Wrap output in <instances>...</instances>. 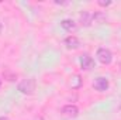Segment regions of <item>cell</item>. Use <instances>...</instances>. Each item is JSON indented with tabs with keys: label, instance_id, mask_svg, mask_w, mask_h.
Listing matches in <instances>:
<instances>
[{
	"label": "cell",
	"instance_id": "3",
	"mask_svg": "<svg viewBox=\"0 0 121 120\" xmlns=\"http://www.w3.org/2000/svg\"><path fill=\"white\" fill-rule=\"evenodd\" d=\"M62 113H63V116L72 119V117H76L79 115V109L75 105H66V106L62 107Z\"/></svg>",
	"mask_w": 121,
	"mask_h": 120
},
{
	"label": "cell",
	"instance_id": "11",
	"mask_svg": "<svg viewBox=\"0 0 121 120\" xmlns=\"http://www.w3.org/2000/svg\"><path fill=\"white\" fill-rule=\"evenodd\" d=\"M0 120H10L9 117H0Z\"/></svg>",
	"mask_w": 121,
	"mask_h": 120
},
{
	"label": "cell",
	"instance_id": "7",
	"mask_svg": "<svg viewBox=\"0 0 121 120\" xmlns=\"http://www.w3.org/2000/svg\"><path fill=\"white\" fill-rule=\"evenodd\" d=\"M60 27H62L63 30H66V31H72V30H75L76 24H75V21H73V20L65 18V20H62V21H60Z\"/></svg>",
	"mask_w": 121,
	"mask_h": 120
},
{
	"label": "cell",
	"instance_id": "10",
	"mask_svg": "<svg viewBox=\"0 0 121 120\" xmlns=\"http://www.w3.org/2000/svg\"><path fill=\"white\" fill-rule=\"evenodd\" d=\"M99 4H100V6H108V4H111V3H110V1H106V3H104V1H99Z\"/></svg>",
	"mask_w": 121,
	"mask_h": 120
},
{
	"label": "cell",
	"instance_id": "2",
	"mask_svg": "<svg viewBox=\"0 0 121 120\" xmlns=\"http://www.w3.org/2000/svg\"><path fill=\"white\" fill-rule=\"evenodd\" d=\"M35 89V82L34 79H24L23 82L18 83V90L21 93H26V95H31Z\"/></svg>",
	"mask_w": 121,
	"mask_h": 120
},
{
	"label": "cell",
	"instance_id": "1",
	"mask_svg": "<svg viewBox=\"0 0 121 120\" xmlns=\"http://www.w3.org/2000/svg\"><path fill=\"white\" fill-rule=\"evenodd\" d=\"M96 57H97V60L100 61L101 64H104V65H108V64L113 61V54H111V51H110L108 48H104V47H101V48L97 50Z\"/></svg>",
	"mask_w": 121,
	"mask_h": 120
},
{
	"label": "cell",
	"instance_id": "8",
	"mask_svg": "<svg viewBox=\"0 0 121 120\" xmlns=\"http://www.w3.org/2000/svg\"><path fill=\"white\" fill-rule=\"evenodd\" d=\"M80 21L83 26H90V23H93V14L89 11H85L82 16H80Z\"/></svg>",
	"mask_w": 121,
	"mask_h": 120
},
{
	"label": "cell",
	"instance_id": "6",
	"mask_svg": "<svg viewBox=\"0 0 121 120\" xmlns=\"http://www.w3.org/2000/svg\"><path fill=\"white\" fill-rule=\"evenodd\" d=\"M65 45H66L69 50H76V48L80 45V42H79V40H78L75 35H69V37L65 38Z\"/></svg>",
	"mask_w": 121,
	"mask_h": 120
},
{
	"label": "cell",
	"instance_id": "4",
	"mask_svg": "<svg viewBox=\"0 0 121 120\" xmlns=\"http://www.w3.org/2000/svg\"><path fill=\"white\" fill-rule=\"evenodd\" d=\"M93 64H94V61L91 58L89 54H83L82 57H80V66H82V69L83 71H89L93 68Z\"/></svg>",
	"mask_w": 121,
	"mask_h": 120
},
{
	"label": "cell",
	"instance_id": "9",
	"mask_svg": "<svg viewBox=\"0 0 121 120\" xmlns=\"http://www.w3.org/2000/svg\"><path fill=\"white\" fill-rule=\"evenodd\" d=\"M107 20V16L101 11H97L93 14V23H104Z\"/></svg>",
	"mask_w": 121,
	"mask_h": 120
},
{
	"label": "cell",
	"instance_id": "12",
	"mask_svg": "<svg viewBox=\"0 0 121 120\" xmlns=\"http://www.w3.org/2000/svg\"><path fill=\"white\" fill-rule=\"evenodd\" d=\"M1 28H3V26H1V23H0V32H1Z\"/></svg>",
	"mask_w": 121,
	"mask_h": 120
},
{
	"label": "cell",
	"instance_id": "5",
	"mask_svg": "<svg viewBox=\"0 0 121 120\" xmlns=\"http://www.w3.org/2000/svg\"><path fill=\"white\" fill-rule=\"evenodd\" d=\"M93 86H94V89L99 90V92H106V90L108 89V81H107L106 78L100 76V78H97V79L94 81Z\"/></svg>",
	"mask_w": 121,
	"mask_h": 120
}]
</instances>
